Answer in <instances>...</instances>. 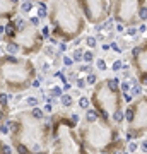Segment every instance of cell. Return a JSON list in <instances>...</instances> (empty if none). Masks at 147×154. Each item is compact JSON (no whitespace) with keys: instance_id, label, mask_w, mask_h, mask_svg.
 I'll use <instances>...</instances> for the list:
<instances>
[{"instance_id":"5bb4252c","label":"cell","mask_w":147,"mask_h":154,"mask_svg":"<svg viewBox=\"0 0 147 154\" xmlns=\"http://www.w3.org/2000/svg\"><path fill=\"white\" fill-rule=\"evenodd\" d=\"M0 154H15L14 149L10 146H7V144H4L2 140H0Z\"/></svg>"},{"instance_id":"2e32d148","label":"cell","mask_w":147,"mask_h":154,"mask_svg":"<svg viewBox=\"0 0 147 154\" xmlns=\"http://www.w3.org/2000/svg\"><path fill=\"white\" fill-rule=\"evenodd\" d=\"M96 82H98V79H96V76H94V74H89V76H87V84H96Z\"/></svg>"},{"instance_id":"7a4b0ae2","label":"cell","mask_w":147,"mask_h":154,"mask_svg":"<svg viewBox=\"0 0 147 154\" xmlns=\"http://www.w3.org/2000/svg\"><path fill=\"white\" fill-rule=\"evenodd\" d=\"M75 130L79 140L91 154H120L125 151V139L121 137L120 125L94 110L86 111Z\"/></svg>"},{"instance_id":"d6986e66","label":"cell","mask_w":147,"mask_h":154,"mask_svg":"<svg viewBox=\"0 0 147 154\" xmlns=\"http://www.w3.org/2000/svg\"><path fill=\"white\" fill-rule=\"evenodd\" d=\"M98 67L101 70H105L106 69V62H105V60H98Z\"/></svg>"},{"instance_id":"6da1fadb","label":"cell","mask_w":147,"mask_h":154,"mask_svg":"<svg viewBox=\"0 0 147 154\" xmlns=\"http://www.w3.org/2000/svg\"><path fill=\"white\" fill-rule=\"evenodd\" d=\"M7 133L15 154H50L53 128L41 108L17 111L9 122Z\"/></svg>"},{"instance_id":"603a6c76","label":"cell","mask_w":147,"mask_h":154,"mask_svg":"<svg viewBox=\"0 0 147 154\" xmlns=\"http://www.w3.org/2000/svg\"><path fill=\"white\" fill-rule=\"evenodd\" d=\"M120 67H121V62H120V60H116V62H115V65H113V69H115V70H118Z\"/></svg>"},{"instance_id":"52a82bcc","label":"cell","mask_w":147,"mask_h":154,"mask_svg":"<svg viewBox=\"0 0 147 154\" xmlns=\"http://www.w3.org/2000/svg\"><path fill=\"white\" fill-rule=\"evenodd\" d=\"M51 120L53 142L50 154H91L77 137V123L67 115H55Z\"/></svg>"},{"instance_id":"ac0fdd59","label":"cell","mask_w":147,"mask_h":154,"mask_svg":"<svg viewBox=\"0 0 147 154\" xmlns=\"http://www.w3.org/2000/svg\"><path fill=\"white\" fill-rule=\"evenodd\" d=\"M137 149H139V146H137L133 140H130V144H128V151H130V153H135Z\"/></svg>"},{"instance_id":"3957f363","label":"cell","mask_w":147,"mask_h":154,"mask_svg":"<svg viewBox=\"0 0 147 154\" xmlns=\"http://www.w3.org/2000/svg\"><path fill=\"white\" fill-rule=\"evenodd\" d=\"M39 19L33 17H17L7 21L4 28L2 40L5 43V50L9 55H17L21 53L22 56H31L39 53L45 45V36L38 28Z\"/></svg>"},{"instance_id":"5b68a950","label":"cell","mask_w":147,"mask_h":154,"mask_svg":"<svg viewBox=\"0 0 147 154\" xmlns=\"http://www.w3.org/2000/svg\"><path fill=\"white\" fill-rule=\"evenodd\" d=\"M38 69L28 56L0 55V86L5 92L19 94L36 84Z\"/></svg>"},{"instance_id":"44dd1931","label":"cell","mask_w":147,"mask_h":154,"mask_svg":"<svg viewBox=\"0 0 147 154\" xmlns=\"http://www.w3.org/2000/svg\"><path fill=\"white\" fill-rule=\"evenodd\" d=\"M84 60H86V62L92 60V53H89V51H87V53H84Z\"/></svg>"},{"instance_id":"8992f818","label":"cell","mask_w":147,"mask_h":154,"mask_svg":"<svg viewBox=\"0 0 147 154\" xmlns=\"http://www.w3.org/2000/svg\"><path fill=\"white\" fill-rule=\"evenodd\" d=\"M89 103L92 110L101 117L110 118L116 125H121L125 120L123 108V91L120 87L118 79H101L92 86Z\"/></svg>"},{"instance_id":"30bf717a","label":"cell","mask_w":147,"mask_h":154,"mask_svg":"<svg viewBox=\"0 0 147 154\" xmlns=\"http://www.w3.org/2000/svg\"><path fill=\"white\" fill-rule=\"evenodd\" d=\"M84 19L91 24L103 22L110 14V2L108 0H75Z\"/></svg>"},{"instance_id":"9c48e42d","label":"cell","mask_w":147,"mask_h":154,"mask_svg":"<svg viewBox=\"0 0 147 154\" xmlns=\"http://www.w3.org/2000/svg\"><path fill=\"white\" fill-rule=\"evenodd\" d=\"M146 7V0H115L113 17L121 26H133L140 21V10Z\"/></svg>"},{"instance_id":"e0dca14e","label":"cell","mask_w":147,"mask_h":154,"mask_svg":"<svg viewBox=\"0 0 147 154\" xmlns=\"http://www.w3.org/2000/svg\"><path fill=\"white\" fill-rule=\"evenodd\" d=\"M62 103H63L65 106H70V105H72V98L65 94V96H62Z\"/></svg>"},{"instance_id":"d4e9b609","label":"cell","mask_w":147,"mask_h":154,"mask_svg":"<svg viewBox=\"0 0 147 154\" xmlns=\"http://www.w3.org/2000/svg\"><path fill=\"white\" fill-rule=\"evenodd\" d=\"M0 41H2V36H0Z\"/></svg>"},{"instance_id":"4fadbf2b","label":"cell","mask_w":147,"mask_h":154,"mask_svg":"<svg viewBox=\"0 0 147 154\" xmlns=\"http://www.w3.org/2000/svg\"><path fill=\"white\" fill-rule=\"evenodd\" d=\"M10 115V106H9V94L0 89V122L5 120Z\"/></svg>"},{"instance_id":"277c9868","label":"cell","mask_w":147,"mask_h":154,"mask_svg":"<svg viewBox=\"0 0 147 154\" xmlns=\"http://www.w3.org/2000/svg\"><path fill=\"white\" fill-rule=\"evenodd\" d=\"M50 31L56 40L72 41L86 31V19L75 0H51L48 10Z\"/></svg>"},{"instance_id":"8fae6325","label":"cell","mask_w":147,"mask_h":154,"mask_svg":"<svg viewBox=\"0 0 147 154\" xmlns=\"http://www.w3.org/2000/svg\"><path fill=\"white\" fill-rule=\"evenodd\" d=\"M130 60H132V67L135 70V77L139 84L147 89V41L132 50Z\"/></svg>"},{"instance_id":"cb8c5ba5","label":"cell","mask_w":147,"mask_h":154,"mask_svg":"<svg viewBox=\"0 0 147 154\" xmlns=\"http://www.w3.org/2000/svg\"><path fill=\"white\" fill-rule=\"evenodd\" d=\"M29 2H48V0H29Z\"/></svg>"},{"instance_id":"ffe728a7","label":"cell","mask_w":147,"mask_h":154,"mask_svg":"<svg viewBox=\"0 0 147 154\" xmlns=\"http://www.w3.org/2000/svg\"><path fill=\"white\" fill-rule=\"evenodd\" d=\"M74 58H75V60H80V58H82V53H80V50H75V53H74Z\"/></svg>"},{"instance_id":"ba28073f","label":"cell","mask_w":147,"mask_h":154,"mask_svg":"<svg viewBox=\"0 0 147 154\" xmlns=\"http://www.w3.org/2000/svg\"><path fill=\"white\" fill-rule=\"evenodd\" d=\"M125 137L128 140L147 139V94H139L125 108Z\"/></svg>"},{"instance_id":"9a60e30c","label":"cell","mask_w":147,"mask_h":154,"mask_svg":"<svg viewBox=\"0 0 147 154\" xmlns=\"http://www.w3.org/2000/svg\"><path fill=\"white\" fill-rule=\"evenodd\" d=\"M139 149H140V151H142L144 154H147V139H142V142H140Z\"/></svg>"},{"instance_id":"7402d4cb","label":"cell","mask_w":147,"mask_h":154,"mask_svg":"<svg viewBox=\"0 0 147 154\" xmlns=\"http://www.w3.org/2000/svg\"><path fill=\"white\" fill-rule=\"evenodd\" d=\"M87 45H89V46H94V45H96V40H94V38H89V40H87Z\"/></svg>"},{"instance_id":"7c38bea8","label":"cell","mask_w":147,"mask_h":154,"mask_svg":"<svg viewBox=\"0 0 147 154\" xmlns=\"http://www.w3.org/2000/svg\"><path fill=\"white\" fill-rule=\"evenodd\" d=\"M21 0H0V22H7L19 14Z\"/></svg>"}]
</instances>
